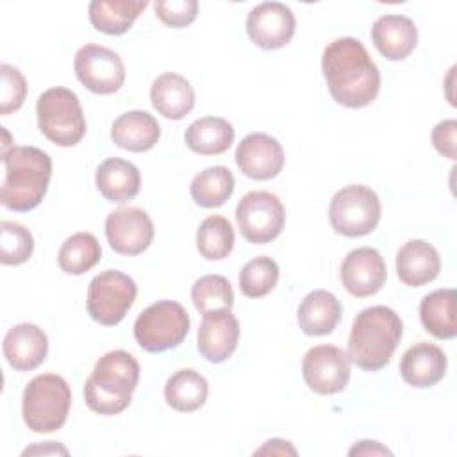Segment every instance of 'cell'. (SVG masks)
<instances>
[{
    "label": "cell",
    "mask_w": 457,
    "mask_h": 457,
    "mask_svg": "<svg viewBox=\"0 0 457 457\" xmlns=\"http://www.w3.org/2000/svg\"><path fill=\"white\" fill-rule=\"evenodd\" d=\"M241 236L253 245H266L284 228L286 211L280 198L270 191H250L236 207Z\"/></svg>",
    "instance_id": "obj_10"
},
{
    "label": "cell",
    "mask_w": 457,
    "mask_h": 457,
    "mask_svg": "<svg viewBox=\"0 0 457 457\" xmlns=\"http://www.w3.org/2000/svg\"><path fill=\"white\" fill-rule=\"evenodd\" d=\"M34 250V237L23 225L4 220L0 223V261L5 266L27 262Z\"/></svg>",
    "instance_id": "obj_35"
},
{
    "label": "cell",
    "mask_w": 457,
    "mask_h": 457,
    "mask_svg": "<svg viewBox=\"0 0 457 457\" xmlns=\"http://www.w3.org/2000/svg\"><path fill=\"white\" fill-rule=\"evenodd\" d=\"M446 366V355L437 345L420 341L403 353L400 375L409 386L425 389L436 386L445 377Z\"/></svg>",
    "instance_id": "obj_19"
},
{
    "label": "cell",
    "mask_w": 457,
    "mask_h": 457,
    "mask_svg": "<svg viewBox=\"0 0 457 457\" xmlns=\"http://www.w3.org/2000/svg\"><path fill=\"white\" fill-rule=\"evenodd\" d=\"M257 453H275V455H296V448L284 439H270L264 443V446H261L259 450H255Z\"/></svg>",
    "instance_id": "obj_39"
},
{
    "label": "cell",
    "mask_w": 457,
    "mask_h": 457,
    "mask_svg": "<svg viewBox=\"0 0 457 457\" xmlns=\"http://www.w3.org/2000/svg\"><path fill=\"white\" fill-rule=\"evenodd\" d=\"M154 234V221L139 207H121L105 218V236L116 253H143L152 245Z\"/></svg>",
    "instance_id": "obj_13"
},
{
    "label": "cell",
    "mask_w": 457,
    "mask_h": 457,
    "mask_svg": "<svg viewBox=\"0 0 457 457\" xmlns=\"http://www.w3.org/2000/svg\"><path fill=\"white\" fill-rule=\"evenodd\" d=\"M184 139L195 154L220 155L234 143V127L225 118L204 116L186 129Z\"/></svg>",
    "instance_id": "obj_27"
},
{
    "label": "cell",
    "mask_w": 457,
    "mask_h": 457,
    "mask_svg": "<svg viewBox=\"0 0 457 457\" xmlns=\"http://www.w3.org/2000/svg\"><path fill=\"white\" fill-rule=\"evenodd\" d=\"M137 295L136 282L120 270H105L98 273L87 287V312L105 327L118 325Z\"/></svg>",
    "instance_id": "obj_9"
},
{
    "label": "cell",
    "mask_w": 457,
    "mask_h": 457,
    "mask_svg": "<svg viewBox=\"0 0 457 457\" xmlns=\"http://www.w3.org/2000/svg\"><path fill=\"white\" fill-rule=\"evenodd\" d=\"M146 5V0H93L89 4V21L98 32L121 36L132 27Z\"/></svg>",
    "instance_id": "obj_26"
},
{
    "label": "cell",
    "mask_w": 457,
    "mask_h": 457,
    "mask_svg": "<svg viewBox=\"0 0 457 457\" xmlns=\"http://www.w3.org/2000/svg\"><path fill=\"white\" fill-rule=\"evenodd\" d=\"M196 248L207 261H221L234 248V228L225 216H207L196 230Z\"/></svg>",
    "instance_id": "obj_32"
},
{
    "label": "cell",
    "mask_w": 457,
    "mask_h": 457,
    "mask_svg": "<svg viewBox=\"0 0 457 457\" xmlns=\"http://www.w3.org/2000/svg\"><path fill=\"white\" fill-rule=\"evenodd\" d=\"M439 270L441 259L437 250L423 239L403 243L396 253V273L405 286H425L439 275Z\"/></svg>",
    "instance_id": "obj_21"
},
{
    "label": "cell",
    "mask_w": 457,
    "mask_h": 457,
    "mask_svg": "<svg viewBox=\"0 0 457 457\" xmlns=\"http://www.w3.org/2000/svg\"><path fill=\"white\" fill-rule=\"evenodd\" d=\"M41 134L57 146H75L86 134V118L79 96L68 87L43 91L36 104Z\"/></svg>",
    "instance_id": "obj_6"
},
{
    "label": "cell",
    "mask_w": 457,
    "mask_h": 457,
    "mask_svg": "<svg viewBox=\"0 0 457 457\" xmlns=\"http://www.w3.org/2000/svg\"><path fill=\"white\" fill-rule=\"evenodd\" d=\"M161 137L157 120L146 111H127L120 114L111 127V139L116 146L129 152H146Z\"/></svg>",
    "instance_id": "obj_23"
},
{
    "label": "cell",
    "mask_w": 457,
    "mask_h": 457,
    "mask_svg": "<svg viewBox=\"0 0 457 457\" xmlns=\"http://www.w3.org/2000/svg\"><path fill=\"white\" fill-rule=\"evenodd\" d=\"M209 395V382L204 375L191 368L175 371L164 386L166 403L179 412H193L200 409Z\"/></svg>",
    "instance_id": "obj_29"
},
{
    "label": "cell",
    "mask_w": 457,
    "mask_h": 457,
    "mask_svg": "<svg viewBox=\"0 0 457 457\" xmlns=\"http://www.w3.org/2000/svg\"><path fill=\"white\" fill-rule=\"evenodd\" d=\"M75 75L84 87L96 95L116 93L125 82V64L121 57L102 45L86 43L75 54Z\"/></svg>",
    "instance_id": "obj_11"
},
{
    "label": "cell",
    "mask_w": 457,
    "mask_h": 457,
    "mask_svg": "<svg viewBox=\"0 0 457 457\" xmlns=\"http://www.w3.org/2000/svg\"><path fill=\"white\" fill-rule=\"evenodd\" d=\"M191 300L202 314L234 305V291L223 275H204L191 287Z\"/></svg>",
    "instance_id": "obj_34"
},
{
    "label": "cell",
    "mask_w": 457,
    "mask_h": 457,
    "mask_svg": "<svg viewBox=\"0 0 457 457\" xmlns=\"http://www.w3.org/2000/svg\"><path fill=\"white\" fill-rule=\"evenodd\" d=\"M341 311L336 295L325 289H314L300 302L296 320L307 336H327L339 323Z\"/></svg>",
    "instance_id": "obj_25"
},
{
    "label": "cell",
    "mask_w": 457,
    "mask_h": 457,
    "mask_svg": "<svg viewBox=\"0 0 457 457\" xmlns=\"http://www.w3.org/2000/svg\"><path fill=\"white\" fill-rule=\"evenodd\" d=\"M0 129H2V134H4V145H2V155H4V154H7L12 146H11V143H9L11 137H9V132L5 130V127H0Z\"/></svg>",
    "instance_id": "obj_42"
},
{
    "label": "cell",
    "mask_w": 457,
    "mask_h": 457,
    "mask_svg": "<svg viewBox=\"0 0 457 457\" xmlns=\"http://www.w3.org/2000/svg\"><path fill=\"white\" fill-rule=\"evenodd\" d=\"M70 405L71 389L61 375H37L23 389L21 414L32 432L46 434L59 430L68 420Z\"/></svg>",
    "instance_id": "obj_5"
},
{
    "label": "cell",
    "mask_w": 457,
    "mask_h": 457,
    "mask_svg": "<svg viewBox=\"0 0 457 457\" xmlns=\"http://www.w3.org/2000/svg\"><path fill=\"white\" fill-rule=\"evenodd\" d=\"M455 136H457V121L455 120H443L432 129V145H434V148L441 155H445L452 161L457 157Z\"/></svg>",
    "instance_id": "obj_38"
},
{
    "label": "cell",
    "mask_w": 457,
    "mask_h": 457,
    "mask_svg": "<svg viewBox=\"0 0 457 457\" xmlns=\"http://www.w3.org/2000/svg\"><path fill=\"white\" fill-rule=\"evenodd\" d=\"M350 455H391V450L382 446L378 441H359L348 452Z\"/></svg>",
    "instance_id": "obj_40"
},
{
    "label": "cell",
    "mask_w": 457,
    "mask_h": 457,
    "mask_svg": "<svg viewBox=\"0 0 457 457\" xmlns=\"http://www.w3.org/2000/svg\"><path fill=\"white\" fill-rule=\"evenodd\" d=\"M187 332L189 314L173 300H159L148 305L134 323L137 345L150 353L177 348L186 339Z\"/></svg>",
    "instance_id": "obj_7"
},
{
    "label": "cell",
    "mask_w": 457,
    "mask_h": 457,
    "mask_svg": "<svg viewBox=\"0 0 457 457\" xmlns=\"http://www.w3.org/2000/svg\"><path fill=\"white\" fill-rule=\"evenodd\" d=\"M239 321L230 309L209 311L204 314L198 328V352L209 362L227 361L239 343Z\"/></svg>",
    "instance_id": "obj_17"
},
{
    "label": "cell",
    "mask_w": 457,
    "mask_h": 457,
    "mask_svg": "<svg viewBox=\"0 0 457 457\" xmlns=\"http://www.w3.org/2000/svg\"><path fill=\"white\" fill-rule=\"evenodd\" d=\"M321 71L332 98L350 109L370 105L380 89V71L355 37H337L321 55Z\"/></svg>",
    "instance_id": "obj_1"
},
{
    "label": "cell",
    "mask_w": 457,
    "mask_h": 457,
    "mask_svg": "<svg viewBox=\"0 0 457 457\" xmlns=\"http://www.w3.org/2000/svg\"><path fill=\"white\" fill-rule=\"evenodd\" d=\"M380 212V200L371 187L350 184L332 196L328 220L334 232L346 237H361L377 228Z\"/></svg>",
    "instance_id": "obj_8"
},
{
    "label": "cell",
    "mask_w": 457,
    "mask_h": 457,
    "mask_svg": "<svg viewBox=\"0 0 457 457\" xmlns=\"http://www.w3.org/2000/svg\"><path fill=\"white\" fill-rule=\"evenodd\" d=\"M139 382V362L125 350L102 355L84 384L86 405L98 414H120L130 405Z\"/></svg>",
    "instance_id": "obj_4"
},
{
    "label": "cell",
    "mask_w": 457,
    "mask_h": 457,
    "mask_svg": "<svg viewBox=\"0 0 457 457\" xmlns=\"http://www.w3.org/2000/svg\"><path fill=\"white\" fill-rule=\"evenodd\" d=\"M4 355L16 371L36 370L48 353V337L34 323H18L4 336Z\"/></svg>",
    "instance_id": "obj_18"
},
{
    "label": "cell",
    "mask_w": 457,
    "mask_h": 457,
    "mask_svg": "<svg viewBox=\"0 0 457 457\" xmlns=\"http://www.w3.org/2000/svg\"><path fill=\"white\" fill-rule=\"evenodd\" d=\"M420 320L428 334L437 339H453L457 336L455 321V289H436L420 303Z\"/></svg>",
    "instance_id": "obj_28"
},
{
    "label": "cell",
    "mask_w": 457,
    "mask_h": 457,
    "mask_svg": "<svg viewBox=\"0 0 457 457\" xmlns=\"http://www.w3.org/2000/svg\"><path fill=\"white\" fill-rule=\"evenodd\" d=\"M0 114L7 116L18 111L27 96V80L21 71L11 64H0Z\"/></svg>",
    "instance_id": "obj_36"
},
{
    "label": "cell",
    "mask_w": 457,
    "mask_h": 457,
    "mask_svg": "<svg viewBox=\"0 0 457 457\" xmlns=\"http://www.w3.org/2000/svg\"><path fill=\"white\" fill-rule=\"evenodd\" d=\"M157 18L168 27H186L196 20L198 2L196 0H157L154 4Z\"/></svg>",
    "instance_id": "obj_37"
},
{
    "label": "cell",
    "mask_w": 457,
    "mask_h": 457,
    "mask_svg": "<svg viewBox=\"0 0 457 457\" xmlns=\"http://www.w3.org/2000/svg\"><path fill=\"white\" fill-rule=\"evenodd\" d=\"M302 377L307 387L318 395H334L350 380V359L334 345L312 346L302 361Z\"/></svg>",
    "instance_id": "obj_12"
},
{
    "label": "cell",
    "mask_w": 457,
    "mask_h": 457,
    "mask_svg": "<svg viewBox=\"0 0 457 457\" xmlns=\"http://www.w3.org/2000/svg\"><path fill=\"white\" fill-rule=\"evenodd\" d=\"M102 257V246L98 239L89 232L71 234L59 248V268L68 275H82L98 264Z\"/></svg>",
    "instance_id": "obj_31"
},
{
    "label": "cell",
    "mask_w": 457,
    "mask_h": 457,
    "mask_svg": "<svg viewBox=\"0 0 457 457\" xmlns=\"http://www.w3.org/2000/svg\"><path fill=\"white\" fill-rule=\"evenodd\" d=\"M278 280V264L268 257L259 255L248 261L239 271V289L248 298L266 296Z\"/></svg>",
    "instance_id": "obj_33"
},
{
    "label": "cell",
    "mask_w": 457,
    "mask_h": 457,
    "mask_svg": "<svg viewBox=\"0 0 457 457\" xmlns=\"http://www.w3.org/2000/svg\"><path fill=\"white\" fill-rule=\"evenodd\" d=\"M29 453H64L66 455L68 450L64 446L55 445L54 441H48V446H32L23 452V455H29Z\"/></svg>",
    "instance_id": "obj_41"
},
{
    "label": "cell",
    "mask_w": 457,
    "mask_h": 457,
    "mask_svg": "<svg viewBox=\"0 0 457 457\" xmlns=\"http://www.w3.org/2000/svg\"><path fill=\"white\" fill-rule=\"evenodd\" d=\"M371 41L386 59L402 61L416 48L418 29L403 14H384L371 27Z\"/></svg>",
    "instance_id": "obj_20"
},
{
    "label": "cell",
    "mask_w": 457,
    "mask_h": 457,
    "mask_svg": "<svg viewBox=\"0 0 457 457\" xmlns=\"http://www.w3.org/2000/svg\"><path fill=\"white\" fill-rule=\"evenodd\" d=\"M296 20L293 11L280 2L255 5L246 18V32L252 43L262 50L286 46L295 36Z\"/></svg>",
    "instance_id": "obj_14"
},
{
    "label": "cell",
    "mask_w": 457,
    "mask_h": 457,
    "mask_svg": "<svg viewBox=\"0 0 457 457\" xmlns=\"http://www.w3.org/2000/svg\"><path fill=\"white\" fill-rule=\"evenodd\" d=\"M234 175L227 166H209L193 177L189 193L196 205L212 209L223 205L234 193Z\"/></svg>",
    "instance_id": "obj_30"
},
{
    "label": "cell",
    "mask_w": 457,
    "mask_h": 457,
    "mask_svg": "<svg viewBox=\"0 0 457 457\" xmlns=\"http://www.w3.org/2000/svg\"><path fill=\"white\" fill-rule=\"evenodd\" d=\"M4 180L0 202L4 207L27 212L46 195L52 177V159L36 146H14L2 155Z\"/></svg>",
    "instance_id": "obj_3"
},
{
    "label": "cell",
    "mask_w": 457,
    "mask_h": 457,
    "mask_svg": "<svg viewBox=\"0 0 457 457\" xmlns=\"http://www.w3.org/2000/svg\"><path fill=\"white\" fill-rule=\"evenodd\" d=\"M403 332L400 316L386 305L362 309L348 337V359L364 371H378L389 364Z\"/></svg>",
    "instance_id": "obj_2"
},
{
    "label": "cell",
    "mask_w": 457,
    "mask_h": 457,
    "mask_svg": "<svg viewBox=\"0 0 457 457\" xmlns=\"http://www.w3.org/2000/svg\"><path fill=\"white\" fill-rule=\"evenodd\" d=\"M387 270L384 257L371 246H361L345 257L341 264V282L345 289L357 296H371L386 284Z\"/></svg>",
    "instance_id": "obj_15"
},
{
    "label": "cell",
    "mask_w": 457,
    "mask_h": 457,
    "mask_svg": "<svg viewBox=\"0 0 457 457\" xmlns=\"http://www.w3.org/2000/svg\"><path fill=\"white\" fill-rule=\"evenodd\" d=\"M236 164L241 173L253 180H270L282 171V145L262 132L248 134L236 148Z\"/></svg>",
    "instance_id": "obj_16"
},
{
    "label": "cell",
    "mask_w": 457,
    "mask_h": 457,
    "mask_svg": "<svg viewBox=\"0 0 457 457\" xmlns=\"http://www.w3.org/2000/svg\"><path fill=\"white\" fill-rule=\"evenodd\" d=\"M95 182L105 200L125 204L139 193L141 173L136 164L120 157H111L96 168Z\"/></svg>",
    "instance_id": "obj_24"
},
{
    "label": "cell",
    "mask_w": 457,
    "mask_h": 457,
    "mask_svg": "<svg viewBox=\"0 0 457 457\" xmlns=\"http://www.w3.org/2000/svg\"><path fill=\"white\" fill-rule=\"evenodd\" d=\"M150 100L164 118L182 120L195 107V89L186 77L168 71L152 82Z\"/></svg>",
    "instance_id": "obj_22"
}]
</instances>
